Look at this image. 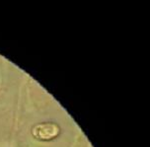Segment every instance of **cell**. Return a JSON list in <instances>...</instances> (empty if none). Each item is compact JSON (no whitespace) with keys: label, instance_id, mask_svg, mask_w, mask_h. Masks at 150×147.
Instances as JSON below:
<instances>
[{"label":"cell","instance_id":"cell-1","mask_svg":"<svg viewBox=\"0 0 150 147\" xmlns=\"http://www.w3.org/2000/svg\"><path fill=\"white\" fill-rule=\"evenodd\" d=\"M34 137L39 140L49 141L57 137L60 133V127L54 122H42L38 124L32 129Z\"/></svg>","mask_w":150,"mask_h":147}]
</instances>
